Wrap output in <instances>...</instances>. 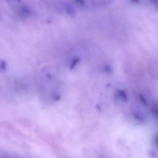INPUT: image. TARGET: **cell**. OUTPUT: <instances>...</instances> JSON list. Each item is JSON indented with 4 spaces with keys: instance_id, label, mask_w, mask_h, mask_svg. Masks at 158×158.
I'll return each instance as SVG.
<instances>
[{
    "instance_id": "cell-1",
    "label": "cell",
    "mask_w": 158,
    "mask_h": 158,
    "mask_svg": "<svg viewBox=\"0 0 158 158\" xmlns=\"http://www.w3.org/2000/svg\"><path fill=\"white\" fill-rule=\"evenodd\" d=\"M18 15L21 17L27 18L29 17L32 15V11L31 9L25 5L21 6L18 10Z\"/></svg>"
},
{
    "instance_id": "cell-2",
    "label": "cell",
    "mask_w": 158,
    "mask_h": 158,
    "mask_svg": "<svg viewBox=\"0 0 158 158\" xmlns=\"http://www.w3.org/2000/svg\"><path fill=\"white\" fill-rule=\"evenodd\" d=\"M118 95L119 97L123 100L124 101H127V97L125 92L123 90H119L118 92Z\"/></svg>"
},
{
    "instance_id": "cell-3",
    "label": "cell",
    "mask_w": 158,
    "mask_h": 158,
    "mask_svg": "<svg viewBox=\"0 0 158 158\" xmlns=\"http://www.w3.org/2000/svg\"><path fill=\"white\" fill-rule=\"evenodd\" d=\"M7 63L4 60L0 61V71H4L7 69Z\"/></svg>"
},
{
    "instance_id": "cell-4",
    "label": "cell",
    "mask_w": 158,
    "mask_h": 158,
    "mask_svg": "<svg viewBox=\"0 0 158 158\" xmlns=\"http://www.w3.org/2000/svg\"><path fill=\"white\" fill-rule=\"evenodd\" d=\"M80 60V58H76L75 59H74V60H73V62H72L71 66H70V70H73V69L75 68V67L76 65H77V64L79 62Z\"/></svg>"
},
{
    "instance_id": "cell-5",
    "label": "cell",
    "mask_w": 158,
    "mask_h": 158,
    "mask_svg": "<svg viewBox=\"0 0 158 158\" xmlns=\"http://www.w3.org/2000/svg\"><path fill=\"white\" fill-rule=\"evenodd\" d=\"M139 98L140 101H141V102H142L143 104H144V105H147V100H146V98H145V97H144V96H143L142 95H139Z\"/></svg>"
},
{
    "instance_id": "cell-6",
    "label": "cell",
    "mask_w": 158,
    "mask_h": 158,
    "mask_svg": "<svg viewBox=\"0 0 158 158\" xmlns=\"http://www.w3.org/2000/svg\"><path fill=\"white\" fill-rule=\"evenodd\" d=\"M152 144H153V147H155L156 148H157V135L154 136V138L152 140Z\"/></svg>"
},
{
    "instance_id": "cell-7",
    "label": "cell",
    "mask_w": 158,
    "mask_h": 158,
    "mask_svg": "<svg viewBox=\"0 0 158 158\" xmlns=\"http://www.w3.org/2000/svg\"><path fill=\"white\" fill-rule=\"evenodd\" d=\"M152 111H153V112L154 113V114L157 115L158 114V109H157V105H154L152 107Z\"/></svg>"
},
{
    "instance_id": "cell-8",
    "label": "cell",
    "mask_w": 158,
    "mask_h": 158,
    "mask_svg": "<svg viewBox=\"0 0 158 158\" xmlns=\"http://www.w3.org/2000/svg\"><path fill=\"white\" fill-rule=\"evenodd\" d=\"M76 2L80 5H84L85 4V2L83 1H76Z\"/></svg>"
},
{
    "instance_id": "cell-9",
    "label": "cell",
    "mask_w": 158,
    "mask_h": 158,
    "mask_svg": "<svg viewBox=\"0 0 158 158\" xmlns=\"http://www.w3.org/2000/svg\"><path fill=\"white\" fill-rule=\"evenodd\" d=\"M105 71L106 72H110V66L106 65L105 67Z\"/></svg>"
},
{
    "instance_id": "cell-10",
    "label": "cell",
    "mask_w": 158,
    "mask_h": 158,
    "mask_svg": "<svg viewBox=\"0 0 158 158\" xmlns=\"http://www.w3.org/2000/svg\"><path fill=\"white\" fill-rule=\"evenodd\" d=\"M47 76H48V78H52L51 76L50 75V74H48V75H47Z\"/></svg>"
}]
</instances>
